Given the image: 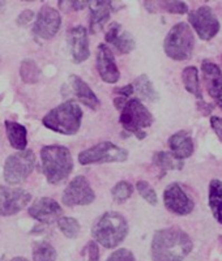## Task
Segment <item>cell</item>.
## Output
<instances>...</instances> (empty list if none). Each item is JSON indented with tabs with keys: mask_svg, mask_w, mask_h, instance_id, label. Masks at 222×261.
Returning a JSON list of instances; mask_svg holds the SVG:
<instances>
[{
	"mask_svg": "<svg viewBox=\"0 0 222 261\" xmlns=\"http://www.w3.org/2000/svg\"><path fill=\"white\" fill-rule=\"evenodd\" d=\"M2 6H3V3H0V7H2Z\"/></svg>",
	"mask_w": 222,
	"mask_h": 261,
	"instance_id": "41",
	"label": "cell"
},
{
	"mask_svg": "<svg viewBox=\"0 0 222 261\" xmlns=\"http://www.w3.org/2000/svg\"><path fill=\"white\" fill-rule=\"evenodd\" d=\"M92 235L105 248H115L128 235V223L120 213L106 212L95 220Z\"/></svg>",
	"mask_w": 222,
	"mask_h": 261,
	"instance_id": "4",
	"label": "cell"
},
{
	"mask_svg": "<svg viewBox=\"0 0 222 261\" xmlns=\"http://www.w3.org/2000/svg\"><path fill=\"white\" fill-rule=\"evenodd\" d=\"M136 188H137V192L140 193V196H141L142 199L145 200L148 204L153 205V206H156V205L158 204L157 193H156L154 188L152 187L148 181L139 180L136 183Z\"/></svg>",
	"mask_w": 222,
	"mask_h": 261,
	"instance_id": "31",
	"label": "cell"
},
{
	"mask_svg": "<svg viewBox=\"0 0 222 261\" xmlns=\"http://www.w3.org/2000/svg\"><path fill=\"white\" fill-rule=\"evenodd\" d=\"M95 200V193L92 190V186L88 181V179L83 175L76 176L68 183L65 187L62 196V201L65 206H85V205L92 204Z\"/></svg>",
	"mask_w": 222,
	"mask_h": 261,
	"instance_id": "10",
	"label": "cell"
},
{
	"mask_svg": "<svg viewBox=\"0 0 222 261\" xmlns=\"http://www.w3.org/2000/svg\"><path fill=\"white\" fill-rule=\"evenodd\" d=\"M69 83H71L72 89H73L76 97L80 99L81 103L89 107L90 110H98L100 109L101 102L95 95V93L90 89V86L83 79L76 76V74H72V76H69Z\"/></svg>",
	"mask_w": 222,
	"mask_h": 261,
	"instance_id": "21",
	"label": "cell"
},
{
	"mask_svg": "<svg viewBox=\"0 0 222 261\" xmlns=\"http://www.w3.org/2000/svg\"><path fill=\"white\" fill-rule=\"evenodd\" d=\"M133 193V187L130 181L121 180L118 181L111 190V195H113V199L115 202L119 204H123V202L127 201Z\"/></svg>",
	"mask_w": 222,
	"mask_h": 261,
	"instance_id": "30",
	"label": "cell"
},
{
	"mask_svg": "<svg viewBox=\"0 0 222 261\" xmlns=\"http://www.w3.org/2000/svg\"><path fill=\"white\" fill-rule=\"evenodd\" d=\"M217 102H218V106L222 109V98H221V99H219V101H217Z\"/></svg>",
	"mask_w": 222,
	"mask_h": 261,
	"instance_id": "40",
	"label": "cell"
},
{
	"mask_svg": "<svg viewBox=\"0 0 222 261\" xmlns=\"http://www.w3.org/2000/svg\"><path fill=\"white\" fill-rule=\"evenodd\" d=\"M62 25V17L58 9L50 6H43L39 9L34 25L33 33L41 39H51L57 36Z\"/></svg>",
	"mask_w": 222,
	"mask_h": 261,
	"instance_id": "12",
	"label": "cell"
},
{
	"mask_svg": "<svg viewBox=\"0 0 222 261\" xmlns=\"http://www.w3.org/2000/svg\"><path fill=\"white\" fill-rule=\"evenodd\" d=\"M83 122V110L73 101L63 102L59 106L48 111L42 119V124L47 129L62 135H75L79 132Z\"/></svg>",
	"mask_w": 222,
	"mask_h": 261,
	"instance_id": "3",
	"label": "cell"
},
{
	"mask_svg": "<svg viewBox=\"0 0 222 261\" xmlns=\"http://www.w3.org/2000/svg\"><path fill=\"white\" fill-rule=\"evenodd\" d=\"M133 90L140 95L141 99L148 102H154L157 101L160 98V94L157 93V90L154 89L153 84L149 80V77L146 74H140L139 77L135 79L133 81Z\"/></svg>",
	"mask_w": 222,
	"mask_h": 261,
	"instance_id": "24",
	"label": "cell"
},
{
	"mask_svg": "<svg viewBox=\"0 0 222 261\" xmlns=\"http://www.w3.org/2000/svg\"><path fill=\"white\" fill-rule=\"evenodd\" d=\"M203 80H204L207 92L210 97L219 101L222 98V71L216 63L210 60H203L202 63Z\"/></svg>",
	"mask_w": 222,
	"mask_h": 261,
	"instance_id": "18",
	"label": "cell"
},
{
	"mask_svg": "<svg viewBox=\"0 0 222 261\" xmlns=\"http://www.w3.org/2000/svg\"><path fill=\"white\" fill-rule=\"evenodd\" d=\"M119 122L123 129L133 134L139 140H144L146 137L145 129L153 124L154 118L139 98H131L121 107Z\"/></svg>",
	"mask_w": 222,
	"mask_h": 261,
	"instance_id": "6",
	"label": "cell"
},
{
	"mask_svg": "<svg viewBox=\"0 0 222 261\" xmlns=\"http://www.w3.org/2000/svg\"><path fill=\"white\" fill-rule=\"evenodd\" d=\"M33 17H34L33 11H30V9H25V11H22V12L17 16L16 22H17L18 27H25V25H28L30 21L33 20Z\"/></svg>",
	"mask_w": 222,
	"mask_h": 261,
	"instance_id": "34",
	"label": "cell"
},
{
	"mask_svg": "<svg viewBox=\"0 0 222 261\" xmlns=\"http://www.w3.org/2000/svg\"><path fill=\"white\" fill-rule=\"evenodd\" d=\"M97 71L105 83L116 84L120 79L115 57L109 46L105 43H101L97 48Z\"/></svg>",
	"mask_w": 222,
	"mask_h": 261,
	"instance_id": "14",
	"label": "cell"
},
{
	"mask_svg": "<svg viewBox=\"0 0 222 261\" xmlns=\"http://www.w3.org/2000/svg\"><path fill=\"white\" fill-rule=\"evenodd\" d=\"M90 8V18H89V32L95 34L98 30L105 27L110 18V13L113 11V3L111 2H89Z\"/></svg>",
	"mask_w": 222,
	"mask_h": 261,
	"instance_id": "20",
	"label": "cell"
},
{
	"mask_svg": "<svg viewBox=\"0 0 222 261\" xmlns=\"http://www.w3.org/2000/svg\"><path fill=\"white\" fill-rule=\"evenodd\" d=\"M195 48V36L187 22H178L171 28L163 41L166 55L177 62L191 59Z\"/></svg>",
	"mask_w": 222,
	"mask_h": 261,
	"instance_id": "5",
	"label": "cell"
},
{
	"mask_svg": "<svg viewBox=\"0 0 222 261\" xmlns=\"http://www.w3.org/2000/svg\"><path fill=\"white\" fill-rule=\"evenodd\" d=\"M182 80H183L184 88L188 93L193 94L195 97H198L199 99L203 98V92L202 88H200V81H199V72L196 67L190 65V67H186L182 72Z\"/></svg>",
	"mask_w": 222,
	"mask_h": 261,
	"instance_id": "25",
	"label": "cell"
},
{
	"mask_svg": "<svg viewBox=\"0 0 222 261\" xmlns=\"http://www.w3.org/2000/svg\"><path fill=\"white\" fill-rule=\"evenodd\" d=\"M153 163L162 171V174H166L170 170L181 169L182 167V162L175 160L167 151H157L153 155Z\"/></svg>",
	"mask_w": 222,
	"mask_h": 261,
	"instance_id": "27",
	"label": "cell"
},
{
	"mask_svg": "<svg viewBox=\"0 0 222 261\" xmlns=\"http://www.w3.org/2000/svg\"><path fill=\"white\" fill-rule=\"evenodd\" d=\"M209 208L217 222L222 225V181L218 179L209 183Z\"/></svg>",
	"mask_w": 222,
	"mask_h": 261,
	"instance_id": "23",
	"label": "cell"
},
{
	"mask_svg": "<svg viewBox=\"0 0 222 261\" xmlns=\"http://www.w3.org/2000/svg\"><path fill=\"white\" fill-rule=\"evenodd\" d=\"M4 125H6L7 137H8L11 146L18 151L25 150L28 145L27 128L22 124H20V123L12 122V120H6Z\"/></svg>",
	"mask_w": 222,
	"mask_h": 261,
	"instance_id": "22",
	"label": "cell"
},
{
	"mask_svg": "<svg viewBox=\"0 0 222 261\" xmlns=\"http://www.w3.org/2000/svg\"><path fill=\"white\" fill-rule=\"evenodd\" d=\"M163 204L166 209L177 216H188L195 208V202L187 195L179 183H170L163 191Z\"/></svg>",
	"mask_w": 222,
	"mask_h": 261,
	"instance_id": "11",
	"label": "cell"
},
{
	"mask_svg": "<svg viewBox=\"0 0 222 261\" xmlns=\"http://www.w3.org/2000/svg\"><path fill=\"white\" fill-rule=\"evenodd\" d=\"M114 93H116V94H118V97H121V98H126V99H128V98H130L131 95L135 93V90H133L132 84H128V85L121 86V88H116V89L114 90Z\"/></svg>",
	"mask_w": 222,
	"mask_h": 261,
	"instance_id": "37",
	"label": "cell"
},
{
	"mask_svg": "<svg viewBox=\"0 0 222 261\" xmlns=\"http://www.w3.org/2000/svg\"><path fill=\"white\" fill-rule=\"evenodd\" d=\"M169 148L171 150L170 154L177 161L190 158L195 150L192 137L187 130H179V132L172 135L169 139Z\"/></svg>",
	"mask_w": 222,
	"mask_h": 261,
	"instance_id": "19",
	"label": "cell"
},
{
	"mask_svg": "<svg viewBox=\"0 0 222 261\" xmlns=\"http://www.w3.org/2000/svg\"><path fill=\"white\" fill-rule=\"evenodd\" d=\"M20 76L24 83L36 84L37 81L39 80L41 71H39L38 65L36 64V62H34V60L25 59L24 62H21Z\"/></svg>",
	"mask_w": 222,
	"mask_h": 261,
	"instance_id": "28",
	"label": "cell"
},
{
	"mask_svg": "<svg viewBox=\"0 0 222 261\" xmlns=\"http://www.w3.org/2000/svg\"><path fill=\"white\" fill-rule=\"evenodd\" d=\"M188 22L202 41H210L218 34L221 28L213 9L208 6L199 7L188 13Z\"/></svg>",
	"mask_w": 222,
	"mask_h": 261,
	"instance_id": "9",
	"label": "cell"
},
{
	"mask_svg": "<svg viewBox=\"0 0 222 261\" xmlns=\"http://www.w3.org/2000/svg\"><path fill=\"white\" fill-rule=\"evenodd\" d=\"M32 251L33 261H57V251L48 242H36Z\"/></svg>",
	"mask_w": 222,
	"mask_h": 261,
	"instance_id": "26",
	"label": "cell"
},
{
	"mask_svg": "<svg viewBox=\"0 0 222 261\" xmlns=\"http://www.w3.org/2000/svg\"><path fill=\"white\" fill-rule=\"evenodd\" d=\"M153 7H158L166 12L177 13V15H184L188 12V6L183 2H160V3H154Z\"/></svg>",
	"mask_w": 222,
	"mask_h": 261,
	"instance_id": "32",
	"label": "cell"
},
{
	"mask_svg": "<svg viewBox=\"0 0 222 261\" xmlns=\"http://www.w3.org/2000/svg\"><path fill=\"white\" fill-rule=\"evenodd\" d=\"M9 261H29V260L25 257H13L12 260H9Z\"/></svg>",
	"mask_w": 222,
	"mask_h": 261,
	"instance_id": "39",
	"label": "cell"
},
{
	"mask_svg": "<svg viewBox=\"0 0 222 261\" xmlns=\"http://www.w3.org/2000/svg\"><path fill=\"white\" fill-rule=\"evenodd\" d=\"M105 39L107 43L113 46L120 55H126L135 50L136 42L131 36V33L127 32L119 22H111L109 25L105 34Z\"/></svg>",
	"mask_w": 222,
	"mask_h": 261,
	"instance_id": "16",
	"label": "cell"
},
{
	"mask_svg": "<svg viewBox=\"0 0 222 261\" xmlns=\"http://www.w3.org/2000/svg\"><path fill=\"white\" fill-rule=\"evenodd\" d=\"M210 125H212L213 130L218 136L219 141L222 143V118H219V116H210Z\"/></svg>",
	"mask_w": 222,
	"mask_h": 261,
	"instance_id": "36",
	"label": "cell"
},
{
	"mask_svg": "<svg viewBox=\"0 0 222 261\" xmlns=\"http://www.w3.org/2000/svg\"><path fill=\"white\" fill-rule=\"evenodd\" d=\"M36 166V155L33 150L25 149L11 154L4 163V179L8 184H18L30 175Z\"/></svg>",
	"mask_w": 222,
	"mask_h": 261,
	"instance_id": "7",
	"label": "cell"
},
{
	"mask_svg": "<svg viewBox=\"0 0 222 261\" xmlns=\"http://www.w3.org/2000/svg\"><path fill=\"white\" fill-rule=\"evenodd\" d=\"M128 160V150L110 143L104 141L92 148L85 149L79 154V162L84 166L93 163H110V162H125Z\"/></svg>",
	"mask_w": 222,
	"mask_h": 261,
	"instance_id": "8",
	"label": "cell"
},
{
	"mask_svg": "<svg viewBox=\"0 0 222 261\" xmlns=\"http://www.w3.org/2000/svg\"><path fill=\"white\" fill-rule=\"evenodd\" d=\"M86 251H88L89 261H98L100 260V249L95 242H89L86 246Z\"/></svg>",
	"mask_w": 222,
	"mask_h": 261,
	"instance_id": "35",
	"label": "cell"
},
{
	"mask_svg": "<svg viewBox=\"0 0 222 261\" xmlns=\"http://www.w3.org/2000/svg\"><path fill=\"white\" fill-rule=\"evenodd\" d=\"M32 201V195L21 188L0 186V216L8 217L17 214Z\"/></svg>",
	"mask_w": 222,
	"mask_h": 261,
	"instance_id": "13",
	"label": "cell"
},
{
	"mask_svg": "<svg viewBox=\"0 0 222 261\" xmlns=\"http://www.w3.org/2000/svg\"><path fill=\"white\" fill-rule=\"evenodd\" d=\"M30 217L42 223H53L63 217V209L51 197H41L30 205Z\"/></svg>",
	"mask_w": 222,
	"mask_h": 261,
	"instance_id": "15",
	"label": "cell"
},
{
	"mask_svg": "<svg viewBox=\"0 0 222 261\" xmlns=\"http://www.w3.org/2000/svg\"><path fill=\"white\" fill-rule=\"evenodd\" d=\"M193 243L190 235L179 227H167L154 232L151 255L153 261H182L190 255Z\"/></svg>",
	"mask_w": 222,
	"mask_h": 261,
	"instance_id": "1",
	"label": "cell"
},
{
	"mask_svg": "<svg viewBox=\"0 0 222 261\" xmlns=\"http://www.w3.org/2000/svg\"><path fill=\"white\" fill-rule=\"evenodd\" d=\"M58 227L60 228V231L69 239H75L79 237L81 230V226L76 218L72 217H62L58 220Z\"/></svg>",
	"mask_w": 222,
	"mask_h": 261,
	"instance_id": "29",
	"label": "cell"
},
{
	"mask_svg": "<svg viewBox=\"0 0 222 261\" xmlns=\"http://www.w3.org/2000/svg\"><path fill=\"white\" fill-rule=\"evenodd\" d=\"M68 42L73 62L76 64L85 62L89 58V55H90L88 30L84 27H81V25L71 28L68 30Z\"/></svg>",
	"mask_w": 222,
	"mask_h": 261,
	"instance_id": "17",
	"label": "cell"
},
{
	"mask_svg": "<svg viewBox=\"0 0 222 261\" xmlns=\"http://www.w3.org/2000/svg\"><path fill=\"white\" fill-rule=\"evenodd\" d=\"M42 171L50 184H60L68 179L73 169V160L68 148L46 145L41 150Z\"/></svg>",
	"mask_w": 222,
	"mask_h": 261,
	"instance_id": "2",
	"label": "cell"
},
{
	"mask_svg": "<svg viewBox=\"0 0 222 261\" xmlns=\"http://www.w3.org/2000/svg\"><path fill=\"white\" fill-rule=\"evenodd\" d=\"M69 6L75 9V11H80V9L86 8L89 6V2H71Z\"/></svg>",
	"mask_w": 222,
	"mask_h": 261,
	"instance_id": "38",
	"label": "cell"
},
{
	"mask_svg": "<svg viewBox=\"0 0 222 261\" xmlns=\"http://www.w3.org/2000/svg\"><path fill=\"white\" fill-rule=\"evenodd\" d=\"M106 261H136L135 255L127 248H119L107 257Z\"/></svg>",
	"mask_w": 222,
	"mask_h": 261,
	"instance_id": "33",
	"label": "cell"
}]
</instances>
